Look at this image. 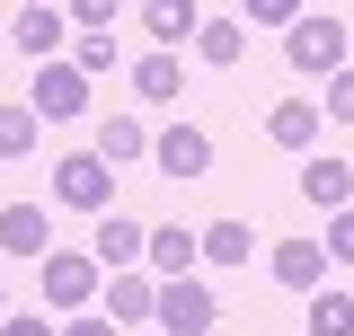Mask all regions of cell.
Masks as SVG:
<instances>
[{"instance_id": "cell-1", "label": "cell", "mask_w": 354, "mask_h": 336, "mask_svg": "<svg viewBox=\"0 0 354 336\" xmlns=\"http://www.w3.org/2000/svg\"><path fill=\"white\" fill-rule=\"evenodd\" d=\"M53 204L106 221V204H115V168L97 160V151H62V160H53Z\"/></svg>"}, {"instance_id": "cell-23", "label": "cell", "mask_w": 354, "mask_h": 336, "mask_svg": "<svg viewBox=\"0 0 354 336\" xmlns=\"http://www.w3.org/2000/svg\"><path fill=\"white\" fill-rule=\"evenodd\" d=\"M319 248H328V265H354V204H346V212H328Z\"/></svg>"}, {"instance_id": "cell-27", "label": "cell", "mask_w": 354, "mask_h": 336, "mask_svg": "<svg viewBox=\"0 0 354 336\" xmlns=\"http://www.w3.org/2000/svg\"><path fill=\"white\" fill-rule=\"evenodd\" d=\"M62 336H115V319H97V310H80V319H62Z\"/></svg>"}, {"instance_id": "cell-11", "label": "cell", "mask_w": 354, "mask_h": 336, "mask_svg": "<svg viewBox=\"0 0 354 336\" xmlns=\"http://www.w3.org/2000/svg\"><path fill=\"white\" fill-rule=\"evenodd\" d=\"M142 27H151V53H177V44L204 36V9H195V0H151Z\"/></svg>"}, {"instance_id": "cell-10", "label": "cell", "mask_w": 354, "mask_h": 336, "mask_svg": "<svg viewBox=\"0 0 354 336\" xmlns=\"http://www.w3.org/2000/svg\"><path fill=\"white\" fill-rule=\"evenodd\" d=\"M97 265H106V274H133V265H142V256H151V230H142V221H124V212H106V221H97Z\"/></svg>"}, {"instance_id": "cell-9", "label": "cell", "mask_w": 354, "mask_h": 336, "mask_svg": "<svg viewBox=\"0 0 354 336\" xmlns=\"http://www.w3.org/2000/svg\"><path fill=\"white\" fill-rule=\"evenodd\" d=\"M106 319H115V328H151V319H160V283H151L142 265H133V274H106Z\"/></svg>"}, {"instance_id": "cell-18", "label": "cell", "mask_w": 354, "mask_h": 336, "mask_svg": "<svg viewBox=\"0 0 354 336\" xmlns=\"http://www.w3.org/2000/svg\"><path fill=\"white\" fill-rule=\"evenodd\" d=\"M248 248H257L248 221H213V230H204V265H248Z\"/></svg>"}, {"instance_id": "cell-15", "label": "cell", "mask_w": 354, "mask_h": 336, "mask_svg": "<svg viewBox=\"0 0 354 336\" xmlns=\"http://www.w3.org/2000/svg\"><path fill=\"white\" fill-rule=\"evenodd\" d=\"M266 133H274L283 151H310V142H319V106H310V97H283V106L266 115Z\"/></svg>"}, {"instance_id": "cell-13", "label": "cell", "mask_w": 354, "mask_h": 336, "mask_svg": "<svg viewBox=\"0 0 354 336\" xmlns=\"http://www.w3.org/2000/svg\"><path fill=\"white\" fill-rule=\"evenodd\" d=\"M319 274H328V248H319V239H283V248H274V283H283V292H319Z\"/></svg>"}, {"instance_id": "cell-29", "label": "cell", "mask_w": 354, "mask_h": 336, "mask_svg": "<svg viewBox=\"0 0 354 336\" xmlns=\"http://www.w3.org/2000/svg\"><path fill=\"white\" fill-rule=\"evenodd\" d=\"M142 336H160V328H142Z\"/></svg>"}, {"instance_id": "cell-26", "label": "cell", "mask_w": 354, "mask_h": 336, "mask_svg": "<svg viewBox=\"0 0 354 336\" xmlns=\"http://www.w3.org/2000/svg\"><path fill=\"white\" fill-rule=\"evenodd\" d=\"M0 336H62V328H53L44 310H9V319H0Z\"/></svg>"}, {"instance_id": "cell-24", "label": "cell", "mask_w": 354, "mask_h": 336, "mask_svg": "<svg viewBox=\"0 0 354 336\" xmlns=\"http://www.w3.org/2000/svg\"><path fill=\"white\" fill-rule=\"evenodd\" d=\"M71 62H80L88 80H97V71H115V36H71Z\"/></svg>"}, {"instance_id": "cell-16", "label": "cell", "mask_w": 354, "mask_h": 336, "mask_svg": "<svg viewBox=\"0 0 354 336\" xmlns=\"http://www.w3.org/2000/svg\"><path fill=\"white\" fill-rule=\"evenodd\" d=\"M195 53H204L213 71H230V62L248 53V27H239V18H204V36H195Z\"/></svg>"}, {"instance_id": "cell-25", "label": "cell", "mask_w": 354, "mask_h": 336, "mask_svg": "<svg viewBox=\"0 0 354 336\" xmlns=\"http://www.w3.org/2000/svg\"><path fill=\"white\" fill-rule=\"evenodd\" d=\"M328 124H354V71L328 80Z\"/></svg>"}, {"instance_id": "cell-3", "label": "cell", "mask_w": 354, "mask_h": 336, "mask_svg": "<svg viewBox=\"0 0 354 336\" xmlns=\"http://www.w3.org/2000/svg\"><path fill=\"white\" fill-rule=\"evenodd\" d=\"M97 274H106L97 256H80V248H53V256L36 265V283H44V310H62V319H80L88 301H97Z\"/></svg>"}, {"instance_id": "cell-5", "label": "cell", "mask_w": 354, "mask_h": 336, "mask_svg": "<svg viewBox=\"0 0 354 336\" xmlns=\"http://www.w3.org/2000/svg\"><path fill=\"white\" fill-rule=\"evenodd\" d=\"M9 44L36 53V62H71V9H36V0H27V9L9 18Z\"/></svg>"}, {"instance_id": "cell-20", "label": "cell", "mask_w": 354, "mask_h": 336, "mask_svg": "<svg viewBox=\"0 0 354 336\" xmlns=\"http://www.w3.org/2000/svg\"><path fill=\"white\" fill-rule=\"evenodd\" d=\"M310 336H354V292H310Z\"/></svg>"}, {"instance_id": "cell-22", "label": "cell", "mask_w": 354, "mask_h": 336, "mask_svg": "<svg viewBox=\"0 0 354 336\" xmlns=\"http://www.w3.org/2000/svg\"><path fill=\"white\" fill-rule=\"evenodd\" d=\"M133 151H151V142H142V124H133V115H106V133H97V160L115 168V160H133Z\"/></svg>"}, {"instance_id": "cell-19", "label": "cell", "mask_w": 354, "mask_h": 336, "mask_svg": "<svg viewBox=\"0 0 354 336\" xmlns=\"http://www.w3.org/2000/svg\"><path fill=\"white\" fill-rule=\"evenodd\" d=\"M310 18V0H239V27H274V36H292Z\"/></svg>"}, {"instance_id": "cell-7", "label": "cell", "mask_w": 354, "mask_h": 336, "mask_svg": "<svg viewBox=\"0 0 354 336\" xmlns=\"http://www.w3.org/2000/svg\"><path fill=\"white\" fill-rule=\"evenodd\" d=\"M142 265H160V283H186L195 265H204V230H186V221H160L151 230V256Z\"/></svg>"}, {"instance_id": "cell-4", "label": "cell", "mask_w": 354, "mask_h": 336, "mask_svg": "<svg viewBox=\"0 0 354 336\" xmlns=\"http://www.w3.org/2000/svg\"><path fill=\"white\" fill-rule=\"evenodd\" d=\"M27 106H36V124H71L88 106V71L80 62H44L36 80H27Z\"/></svg>"}, {"instance_id": "cell-21", "label": "cell", "mask_w": 354, "mask_h": 336, "mask_svg": "<svg viewBox=\"0 0 354 336\" xmlns=\"http://www.w3.org/2000/svg\"><path fill=\"white\" fill-rule=\"evenodd\" d=\"M36 151V106L18 97V106H0V160H27Z\"/></svg>"}, {"instance_id": "cell-28", "label": "cell", "mask_w": 354, "mask_h": 336, "mask_svg": "<svg viewBox=\"0 0 354 336\" xmlns=\"http://www.w3.org/2000/svg\"><path fill=\"white\" fill-rule=\"evenodd\" d=\"M0 319H9V283H0Z\"/></svg>"}, {"instance_id": "cell-14", "label": "cell", "mask_w": 354, "mask_h": 336, "mask_svg": "<svg viewBox=\"0 0 354 336\" xmlns=\"http://www.w3.org/2000/svg\"><path fill=\"white\" fill-rule=\"evenodd\" d=\"M0 248L9 256H53V221H44L36 204H9L0 212Z\"/></svg>"}, {"instance_id": "cell-12", "label": "cell", "mask_w": 354, "mask_h": 336, "mask_svg": "<svg viewBox=\"0 0 354 336\" xmlns=\"http://www.w3.org/2000/svg\"><path fill=\"white\" fill-rule=\"evenodd\" d=\"M151 160L169 168V177H204V168H213V142H204V124H169L151 142Z\"/></svg>"}, {"instance_id": "cell-8", "label": "cell", "mask_w": 354, "mask_h": 336, "mask_svg": "<svg viewBox=\"0 0 354 336\" xmlns=\"http://www.w3.org/2000/svg\"><path fill=\"white\" fill-rule=\"evenodd\" d=\"M301 204H319V212H346L354 204V168L337 160V151H310L301 160Z\"/></svg>"}, {"instance_id": "cell-17", "label": "cell", "mask_w": 354, "mask_h": 336, "mask_svg": "<svg viewBox=\"0 0 354 336\" xmlns=\"http://www.w3.org/2000/svg\"><path fill=\"white\" fill-rule=\"evenodd\" d=\"M177 80H186V71H177V53H142V62H133V88H142L151 106H169Z\"/></svg>"}, {"instance_id": "cell-6", "label": "cell", "mask_w": 354, "mask_h": 336, "mask_svg": "<svg viewBox=\"0 0 354 336\" xmlns=\"http://www.w3.org/2000/svg\"><path fill=\"white\" fill-rule=\"evenodd\" d=\"M221 319V301L204 292V283H195V274H186V283H160V319H151V328L160 336H204Z\"/></svg>"}, {"instance_id": "cell-2", "label": "cell", "mask_w": 354, "mask_h": 336, "mask_svg": "<svg viewBox=\"0 0 354 336\" xmlns=\"http://www.w3.org/2000/svg\"><path fill=\"white\" fill-rule=\"evenodd\" d=\"M283 62H292L301 80H337V71H346V18H319V9H310L301 27L283 36Z\"/></svg>"}]
</instances>
